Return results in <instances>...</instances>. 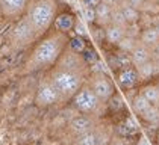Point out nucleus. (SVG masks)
Returning <instances> with one entry per match:
<instances>
[{"label": "nucleus", "instance_id": "nucleus-26", "mask_svg": "<svg viewBox=\"0 0 159 145\" xmlns=\"http://www.w3.org/2000/svg\"><path fill=\"white\" fill-rule=\"evenodd\" d=\"M111 24L114 26H120L123 29H126V20H124V15H123V11L117 6H112V15H111Z\"/></svg>", "mask_w": 159, "mask_h": 145}, {"label": "nucleus", "instance_id": "nucleus-37", "mask_svg": "<svg viewBox=\"0 0 159 145\" xmlns=\"http://www.w3.org/2000/svg\"><path fill=\"white\" fill-rule=\"evenodd\" d=\"M144 2L146 0H127V3H129V6L130 8H135V9H141V6L144 5Z\"/></svg>", "mask_w": 159, "mask_h": 145}, {"label": "nucleus", "instance_id": "nucleus-24", "mask_svg": "<svg viewBox=\"0 0 159 145\" xmlns=\"http://www.w3.org/2000/svg\"><path fill=\"white\" fill-rule=\"evenodd\" d=\"M139 44V39H135V38H129V36H124L121 39V42L117 46V50L118 51H123V53H132L135 48H136V46Z\"/></svg>", "mask_w": 159, "mask_h": 145}, {"label": "nucleus", "instance_id": "nucleus-35", "mask_svg": "<svg viewBox=\"0 0 159 145\" xmlns=\"http://www.w3.org/2000/svg\"><path fill=\"white\" fill-rule=\"evenodd\" d=\"M135 145H152V142L147 139V136L139 134V136H136V139H135Z\"/></svg>", "mask_w": 159, "mask_h": 145}, {"label": "nucleus", "instance_id": "nucleus-14", "mask_svg": "<svg viewBox=\"0 0 159 145\" xmlns=\"http://www.w3.org/2000/svg\"><path fill=\"white\" fill-rule=\"evenodd\" d=\"M130 58H132V62H134V67L144 65L147 62H152L153 60V48L147 47V46H144L139 41V44L136 46V48L130 53Z\"/></svg>", "mask_w": 159, "mask_h": 145}, {"label": "nucleus", "instance_id": "nucleus-22", "mask_svg": "<svg viewBox=\"0 0 159 145\" xmlns=\"http://www.w3.org/2000/svg\"><path fill=\"white\" fill-rule=\"evenodd\" d=\"M124 109H126V100H124V97L120 92H115V95L108 101V110L114 112V113H120V112H124Z\"/></svg>", "mask_w": 159, "mask_h": 145}, {"label": "nucleus", "instance_id": "nucleus-6", "mask_svg": "<svg viewBox=\"0 0 159 145\" xmlns=\"http://www.w3.org/2000/svg\"><path fill=\"white\" fill-rule=\"evenodd\" d=\"M38 38L34 33L32 27L26 21V18H20L17 26H14L12 32L9 35V44L14 50H21V48L29 47L34 41H37Z\"/></svg>", "mask_w": 159, "mask_h": 145}, {"label": "nucleus", "instance_id": "nucleus-16", "mask_svg": "<svg viewBox=\"0 0 159 145\" xmlns=\"http://www.w3.org/2000/svg\"><path fill=\"white\" fill-rule=\"evenodd\" d=\"M126 36V32H124V29L120 27V26H114V24H111L106 27V44L111 46V47H117L120 42H121V39Z\"/></svg>", "mask_w": 159, "mask_h": 145}, {"label": "nucleus", "instance_id": "nucleus-12", "mask_svg": "<svg viewBox=\"0 0 159 145\" xmlns=\"http://www.w3.org/2000/svg\"><path fill=\"white\" fill-rule=\"evenodd\" d=\"M115 83L121 88L123 91H130V89H136L141 86L139 82V76L135 67H129L120 70L118 72H115Z\"/></svg>", "mask_w": 159, "mask_h": 145}, {"label": "nucleus", "instance_id": "nucleus-21", "mask_svg": "<svg viewBox=\"0 0 159 145\" xmlns=\"http://www.w3.org/2000/svg\"><path fill=\"white\" fill-rule=\"evenodd\" d=\"M88 41L84 39V38H79V36L74 35L73 38H70V41H68V46L67 48L68 50H71L74 53H79V55H84L86 50H88Z\"/></svg>", "mask_w": 159, "mask_h": 145}, {"label": "nucleus", "instance_id": "nucleus-13", "mask_svg": "<svg viewBox=\"0 0 159 145\" xmlns=\"http://www.w3.org/2000/svg\"><path fill=\"white\" fill-rule=\"evenodd\" d=\"M76 21H77V17L71 14V12L62 11L56 15L55 18V23H53V30L59 32V33H64V35H68L74 30V26H76Z\"/></svg>", "mask_w": 159, "mask_h": 145}, {"label": "nucleus", "instance_id": "nucleus-17", "mask_svg": "<svg viewBox=\"0 0 159 145\" xmlns=\"http://www.w3.org/2000/svg\"><path fill=\"white\" fill-rule=\"evenodd\" d=\"M138 76H139V82L141 85H146L153 82V79H156V72H155V64L153 60L152 62H147L144 65H139V67H135Z\"/></svg>", "mask_w": 159, "mask_h": 145}, {"label": "nucleus", "instance_id": "nucleus-27", "mask_svg": "<svg viewBox=\"0 0 159 145\" xmlns=\"http://www.w3.org/2000/svg\"><path fill=\"white\" fill-rule=\"evenodd\" d=\"M121 11H123L124 20H126V23H127V24L138 23V20H139V17H141V12L138 11V9L127 6V8H124V9H121Z\"/></svg>", "mask_w": 159, "mask_h": 145}, {"label": "nucleus", "instance_id": "nucleus-29", "mask_svg": "<svg viewBox=\"0 0 159 145\" xmlns=\"http://www.w3.org/2000/svg\"><path fill=\"white\" fill-rule=\"evenodd\" d=\"M82 17H84V21H85L88 26H93L96 24V9L94 8H89V6H85L82 5Z\"/></svg>", "mask_w": 159, "mask_h": 145}, {"label": "nucleus", "instance_id": "nucleus-5", "mask_svg": "<svg viewBox=\"0 0 159 145\" xmlns=\"http://www.w3.org/2000/svg\"><path fill=\"white\" fill-rule=\"evenodd\" d=\"M62 101L61 94L58 92V89L55 88V85L50 82L47 74L38 82L37 92H35V106L39 109H46L50 106H55Z\"/></svg>", "mask_w": 159, "mask_h": 145}, {"label": "nucleus", "instance_id": "nucleus-11", "mask_svg": "<svg viewBox=\"0 0 159 145\" xmlns=\"http://www.w3.org/2000/svg\"><path fill=\"white\" fill-rule=\"evenodd\" d=\"M114 133L120 138H126V139H130L134 136H139L141 134L139 133V122L136 121L135 116L127 113L114 125Z\"/></svg>", "mask_w": 159, "mask_h": 145}, {"label": "nucleus", "instance_id": "nucleus-2", "mask_svg": "<svg viewBox=\"0 0 159 145\" xmlns=\"http://www.w3.org/2000/svg\"><path fill=\"white\" fill-rule=\"evenodd\" d=\"M68 41H70L68 35L59 33L56 30H50L47 35L38 39L37 44L32 47V51L25 62V72L30 74V72L50 71L59 60L62 53L67 50Z\"/></svg>", "mask_w": 159, "mask_h": 145}, {"label": "nucleus", "instance_id": "nucleus-30", "mask_svg": "<svg viewBox=\"0 0 159 145\" xmlns=\"http://www.w3.org/2000/svg\"><path fill=\"white\" fill-rule=\"evenodd\" d=\"M108 67L106 62H103V59L97 60L96 64L89 65V76H96V74H108Z\"/></svg>", "mask_w": 159, "mask_h": 145}, {"label": "nucleus", "instance_id": "nucleus-3", "mask_svg": "<svg viewBox=\"0 0 159 145\" xmlns=\"http://www.w3.org/2000/svg\"><path fill=\"white\" fill-rule=\"evenodd\" d=\"M58 14L59 12L56 0H30L25 18L32 27L37 38L41 39V36L47 35L49 30L53 27Z\"/></svg>", "mask_w": 159, "mask_h": 145}, {"label": "nucleus", "instance_id": "nucleus-19", "mask_svg": "<svg viewBox=\"0 0 159 145\" xmlns=\"http://www.w3.org/2000/svg\"><path fill=\"white\" fill-rule=\"evenodd\" d=\"M130 106H132V110L135 112V115L139 118V116H141L144 112H147L148 109L153 106V104H152V103H150L144 95H141V94L138 92V94L135 95L134 100L130 101Z\"/></svg>", "mask_w": 159, "mask_h": 145}, {"label": "nucleus", "instance_id": "nucleus-39", "mask_svg": "<svg viewBox=\"0 0 159 145\" xmlns=\"http://www.w3.org/2000/svg\"><path fill=\"white\" fill-rule=\"evenodd\" d=\"M56 2H58V3H65V5H70V2H71V0H56Z\"/></svg>", "mask_w": 159, "mask_h": 145}, {"label": "nucleus", "instance_id": "nucleus-15", "mask_svg": "<svg viewBox=\"0 0 159 145\" xmlns=\"http://www.w3.org/2000/svg\"><path fill=\"white\" fill-rule=\"evenodd\" d=\"M139 94L146 97L153 106H159V82H150V83L141 85Z\"/></svg>", "mask_w": 159, "mask_h": 145}, {"label": "nucleus", "instance_id": "nucleus-33", "mask_svg": "<svg viewBox=\"0 0 159 145\" xmlns=\"http://www.w3.org/2000/svg\"><path fill=\"white\" fill-rule=\"evenodd\" d=\"M138 24H139V27H141L143 30L153 27V24H152V15L141 12V17H139V20H138Z\"/></svg>", "mask_w": 159, "mask_h": 145}, {"label": "nucleus", "instance_id": "nucleus-32", "mask_svg": "<svg viewBox=\"0 0 159 145\" xmlns=\"http://www.w3.org/2000/svg\"><path fill=\"white\" fill-rule=\"evenodd\" d=\"M84 58H85V60H86V64H88V65H93V64H96L97 60L102 59V58H100V55H98L93 47H88V50L84 53Z\"/></svg>", "mask_w": 159, "mask_h": 145}, {"label": "nucleus", "instance_id": "nucleus-10", "mask_svg": "<svg viewBox=\"0 0 159 145\" xmlns=\"http://www.w3.org/2000/svg\"><path fill=\"white\" fill-rule=\"evenodd\" d=\"M30 0H0V14L8 20H20L25 17Z\"/></svg>", "mask_w": 159, "mask_h": 145}, {"label": "nucleus", "instance_id": "nucleus-1", "mask_svg": "<svg viewBox=\"0 0 159 145\" xmlns=\"http://www.w3.org/2000/svg\"><path fill=\"white\" fill-rule=\"evenodd\" d=\"M47 77L61 94L62 101H71L80 88L88 82L89 65L86 64L84 55L67 48L56 65L47 71Z\"/></svg>", "mask_w": 159, "mask_h": 145}, {"label": "nucleus", "instance_id": "nucleus-34", "mask_svg": "<svg viewBox=\"0 0 159 145\" xmlns=\"http://www.w3.org/2000/svg\"><path fill=\"white\" fill-rule=\"evenodd\" d=\"M109 145H135V142L132 144V142H130V139L120 138V136H117V134L114 133V136H112V139H111Z\"/></svg>", "mask_w": 159, "mask_h": 145}, {"label": "nucleus", "instance_id": "nucleus-4", "mask_svg": "<svg viewBox=\"0 0 159 145\" xmlns=\"http://www.w3.org/2000/svg\"><path fill=\"white\" fill-rule=\"evenodd\" d=\"M70 103L79 113L96 116V118H102L108 110V104L103 103L94 94V91L91 89V86L88 83H85L80 88V91L73 97V100Z\"/></svg>", "mask_w": 159, "mask_h": 145}, {"label": "nucleus", "instance_id": "nucleus-9", "mask_svg": "<svg viewBox=\"0 0 159 145\" xmlns=\"http://www.w3.org/2000/svg\"><path fill=\"white\" fill-rule=\"evenodd\" d=\"M102 122V118H96V116H89V115H77L76 118L68 122L67 125V130L70 134H73V139L80 136V134H85L88 132H93L97 129V125Z\"/></svg>", "mask_w": 159, "mask_h": 145}, {"label": "nucleus", "instance_id": "nucleus-18", "mask_svg": "<svg viewBox=\"0 0 159 145\" xmlns=\"http://www.w3.org/2000/svg\"><path fill=\"white\" fill-rule=\"evenodd\" d=\"M111 15H112V6L102 3L96 8V24L102 27L111 26Z\"/></svg>", "mask_w": 159, "mask_h": 145}, {"label": "nucleus", "instance_id": "nucleus-31", "mask_svg": "<svg viewBox=\"0 0 159 145\" xmlns=\"http://www.w3.org/2000/svg\"><path fill=\"white\" fill-rule=\"evenodd\" d=\"M124 32H126V36H129V38L139 39L143 29L139 27V24L138 23H134V24H127V26H126V29H124Z\"/></svg>", "mask_w": 159, "mask_h": 145}, {"label": "nucleus", "instance_id": "nucleus-40", "mask_svg": "<svg viewBox=\"0 0 159 145\" xmlns=\"http://www.w3.org/2000/svg\"><path fill=\"white\" fill-rule=\"evenodd\" d=\"M155 138H156V144L159 145V129H158V132H156V136H155Z\"/></svg>", "mask_w": 159, "mask_h": 145}, {"label": "nucleus", "instance_id": "nucleus-7", "mask_svg": "<svg viewBox=\"0 0 159 145\" xmlns=\"http://www.w3.org/2000/svg\"><path fill=\"white\" fill-rule=\"evenodd\" d=\"M112 136L114 127H106L103 122H100L96 130L74 138L71 145H109Z\"/></svg>", "mask_w": 159, "mask_h": 145}, {"label": "nucleus", "instance_id": "nucleus-23", "mask_svg": "<svg viewBox=\"0 0 159 145\" xmlns=\"http://www.w3.org/2000/svg\"><path fill=\"white\" fill-rule=\"evenodd\" d=\"M89 39L97 42V44L106 42V27H102L97 24L89 26Z\"/></svg>", "mask_w": 159, "mask_h": 145}, {"label": "nucleus", "instance_id": "nucleus-38", "mask_svg": "<svg viewBox=\"0 0 159 145\" xmlns=\"http://www.w3.org/2000/svg\"><path fill=\"white\" fill-rule=\"evenodd\" d=\"M153 60H159V44L153 48Z\"/></svg>", "mask_w": 159, "mask_h": 145}, {"label": "nucleus", "instance_id": "nucleus-36", "mask_svg": "<svg viewBox=\"0 0 159 145\" xmlns=\"http://www.w3.org/2000/svg\"><path fill=\"white\" fill-rule=\"evenodd\" d=\"M82 2V5H85V6H89V8H97L102 5V0H80Z\"/></svg>", "mask_w": 159, "mask_h": 145}, {"label": "nucleus", "instance_id": "nucleus-28", "mask_svg": "<svg viewBox=\"0 0 159 145\" xmlns=\"http://www.w3.org/2000/svg\"><path fill=\"white\" fill-rule=\"evenodd\" d=\"M139 12L148 14V15H159V3L155 0H146L144 5L141 6Z\"/></svg>", "mask_w": 159, "mask_h": 145}, {"label": "nucleus", "instance_id": "nucleus-8", "mask_svg": "<svg viewBox=\"0 0 159 145\" xmlns=\"http://www.w3.org/2000/svg\"><path fill=\"white\" fill-rule=\"evenodd\" d=\"M86 83L91 86V89L94 91V94L103 101L108 104L112 97L115 95V86H114V82L111 80V77L108 74H96V76H89L88 77V82Z\"/></svg>", "mask_w": 159, "mask_h": 145}, {"label": "nucleus", "instance_id": "nucleus-20", "mask_svg": "<svg viewBox=\"0 0 159 145\" xmlns=\"http://www.w3.org/2000/svg\"><path fill=\"white\" fill-rule=\"evenodd\" d=\"M139 41L150 48H155L159 44V33L156 30V27H150V29H144L141 32Z\"/></svg>", "mask_w": 159, "mask_h": 145}, {"label": "nucleus", "instance_id": "nucleus-25", "mask_svg": "<svg viewBox=\"0 0 159 145\" xmlns=\"http://www.w3.org/2000/svg\"><path fill=\"white\" fill-rule=\"evenodd\" d=\"M74 35L79 36V38H84V39H89V26L84 21V20H80L79 17H77V21H76V26H74Z\"/></svg>", "mask_w": 159, "mask_h": 145}, {"label": "nucleus", "instance_id": "nucleus-41", "mask_svg": "<svg viewBox=\"0 0 159 145\" xmlns=\"http://www.w3.org/2000/svg\"><path fill=\"white\" fill-rule=\"evenodd\" d=\"M156 30H158V33H159V26H158V27H156Z\"/></svg>", "mask_w": 159, "mask_h": 145}]
</instances>
